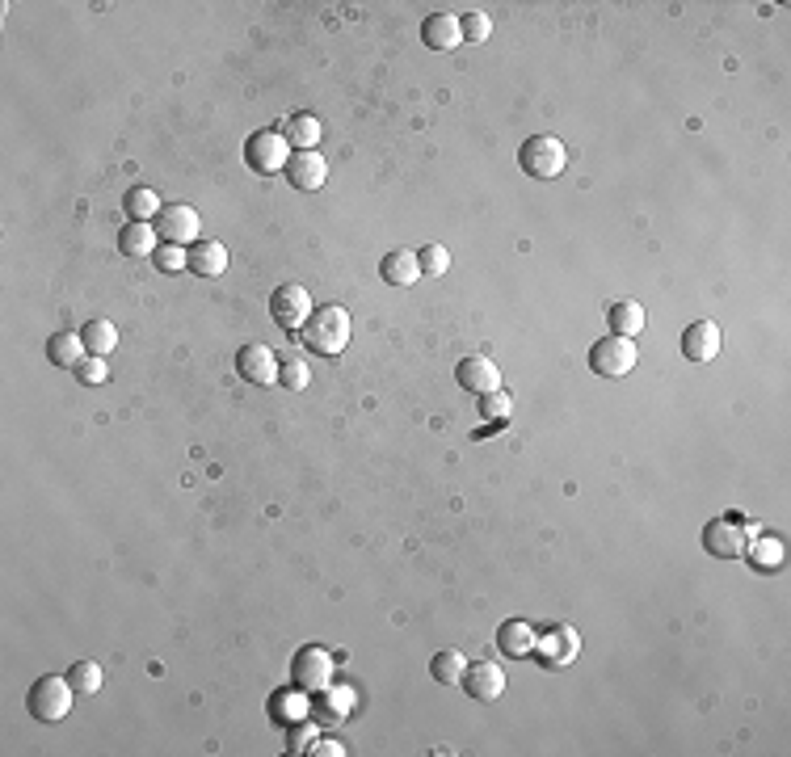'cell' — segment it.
Returning a JSON list of instances; mask_svg holds the SVG:
<instances>
[{"mask_svg": "<svg viewBox=\"0 0 791 757\" xmlns=\"http://www.w3.org/2000/svg\"><path fill=\"white\" fill-rule=\"evenodd\" d=\"M291 678H295L299 690H308V694L333 690V657H329V652H324L320 644L299 648L295 661H291Z\"/></svg>", "mask_w": 791, "mask_h": 757, "instance_id": "obj_7", "label": "cell"}, {"mask_svg": "<svg viewBox=\"0 0 791 757\" xmlns=\"http://www.w3.org/2000/svg\"><path fill=\"white\" fill-rule=\"evenodd\" d=\"M312 753H320V757H346V745H341V741H316Z\"/></svg>", "mask_w": 791, "mask_h": 757, "instance_id": "obj_35", "label": "cell"}, {"mask_svg": "<svg viewBox=\"0 0 791 757\" xmlns=\"http://www.w3.org/2000/svg\"><path fill=\"white\" fill-rule=\"evenodd\" d=\"M303 741H312V728H291V745H303Z\"/></svg>", "mask_w": 791, "mask_h": 757, "instance_id": "obj_36", "label": "cell"}, {"mask_svg": "<svg viewBox=\"0 0 791 757\" xmlns=\"http://www.w3.org/2000/svg\"><path fill=\"white\" fill-rule=\"evenodd\" d=\"M606 320H611V333L615 337H640L644 333V308L636 299H623V303H615L611 312H606Z\"/></svg>", "mask_w": 791, "mask_h": 757, "instance_id": "obj_21", "label": "cell"}, {"mask_svg": "<svg viewBox=\"0 0 791 757\" xmlns=\"http://www.w3.org/2000/svg\"><path fill=\"white\" fill-rule=\"evenodd\" d=\"M350 333H354L350 312L341 308V303H324V308H316V312L308 316V324H303V329H299V341L308 345L312 354L337 358V354L350 345Z\"/></svg>", "mask_w": 791, "mask_h": 757, "instance_id": "obj_1", "label": "cell"}, {"mask_svg": "<svg viewBox=\"0 0 791 757\" xmlns=\"http://www.w3.org/2000/svg\"><path fill=\"white\" fill-rule=\"evenodd\" d=\"M480 417L484 421H510L514 417V396L510 392H505V387H497V392H484L480 396Z\"/></svg>", "mask_w": 791, "mask_h": 757, "instance_id": "obj_27", "label": "cell"}, {"mask_svg": "<svg viewBox=\"0 0 791 757\" xmlns=\"http://www.w3.org/2000/svg\"><path fill=\"white\" fill-rule=\"evenodd\" d=\"M379 278L392 282V286H413L421 278V265H417V253L413 249H392L388 257L379 261Z\"/></svg>", "mask_w": 791, "mask_h": 757, "instance_id": "obj_19", "label": "cell"}, {"mask_svg": "<svg viewBox=\"0 0 791 757\" xmlns=\"http://www.w3.org/2000/svg\"><path fill=\"white\" fill-rule=\"evenodd\" d=\"M85 354H89V350H85V337H80V333H55V337L47 341V358H51L55 366H76Z\"/></svg>", "mask_w": 791, "mask_h": 757, "instance_id": "obj_24", "label": "cell"}, {"mask_svg": "<svg viewBox=\"0 0 791 757\" xmlns=\"http://www.w3.org/2000/svg\"><path fill=\"white\" fill-rule=\"evenodd\" d=\"M636 358H640V350H636V341L632 337H602L594 350H590V371L598 375V379H627L636 371Z\"/></svg>", "mask_w": 791, "mask_h": 757, "instance_id": "obj_4", "label": "cell"}, {"mask_svg": "<svg viewBox=\"0 0 791 757\" xmlns=\"http://www.w3.org/2000/svg\"><path fill=\"white\" fill-rule=\"evenodd\" d=\"M745 551H749V547H745ZM749 560H754L758 568H779V564H783V539H775V535L758 539L754 551H749Z\"/></svg>", "mask_w": 791, "mask_h": 757, "instance_id": "obj_31", "label": "cell"}, {"mask_svg": "<svg viewBox=\"0 0 791 757\" xmlns=\"http://www.w3.org/2000/svg\"><path fill=\"white\" fill-rule=\"evenodd\" d=\"M535 640H539V631L526 619H505L497 627V648L505 652V657H514V661L535 657Z\"/></svg>", "mask_w": 791, "mask_h": 757, "instance_id": "obj_16", "label": "cell"}, {"mask_svg": "<svg viewBox=\"0 0 791 757\" xmlns=\"http://www.w3.org/2000/svg\"><path fill=\"white\" fill-rule=\"evenodd\" d=\"M287 177H291L295 190H320L324 181H329V160H324L316 148L312 152H291Z\"/></svg>", "mask_w": 791, "mask_h": 757, "instance_id": "obj_15", "label": "cell"}, {"mask_svg": "<svg viewBox=\"0 0 791 757\" xmlns=\"http://www.w3.org/2000/svg\"><path fill=\"white\" fill-rule=\"evenodd\" d=\"M287 143H291V152H312L316 143H320V122H316V114H295V118H287Z\"/></svg>", "mask_w": 791, "mask_h": 757, "instance_id": "obj_22", "label": "cell"}, {"mask_svg": "<svg viewBox=\"0 0 791 757\" xmlns=\"http://www.w3.org/2000/svg\"><path fill=\"white\" fill-rule=\"evenodd\" d=\"M703 547H707V556H716V560L745 556V530H741V522L737 518H712V522L703 526Z\"/></svg>", "mask_w": 791, "mask_h": 757, "instance_id": "obj_9", "label": "cell"}, {"mask_svg": "<svg viewBox=\"0 0 791 757\" xmlns=\"http://www.w3.org/2000/svg\"><path fill=\"white\" fill-rule=\"evenodd\" d=\"M518 165L522 173H531L539 181H556L564 165H569V152H564V143L556 135H531L518 148Z\"/></svg>", "mask_w": 791, "mask_h": 757, "instance_id": "obj_3", "label": "cell"}, {"mask_svg": "<svg viewBox=\"0 0 791 757\" xmlns=\"http://www.w3.org/2000/svg\"><path fill=\"white\" fill-rule=\"evenodd\" d=\"M156 228H160V240H165V244H181V249H190V244H198V211L186 207V202H173V207L160 211Z\"/></svg>", "mask_w": 791, "mask_h": 757, "instance_id": "obj_11", "label": "cell"}, {"mask_svg": "<svg viewBox=\"0 0 791 757\" xmlns=\"http://www.w3.org/2000/svg\"><path fill=\"white\" fill-rule=\"evenodd\" d=\"M417 265H421V278H442L451 270V253H446V244H425L417 253Z\"/></svg>", "mask_w": 791, "mask_h": 757, "instance_id": "obj_28", "label": "cell"}, {"mask_svg": "<svg viewBox=\"0 0 791 757\" xmlns=\"http://www.w3.org/2000/svg\"><path fill=\"white\" fill-rule=\"evenodd\" d=\"M190 270L198 278H223V274H228V244L198 240L194 249H190Z\"/></svg>", "mask_w": 791, "mask_h": 757, "instance_id": "obj_17", "label": "cell"}, {"mask_svg": "<svg viewBox=\"0 0 791 757\" xmlns=\"http://www.w3.org/2000/svg\"><path fill=\"white\" fill-rule=\"evenodd\" d=\"M68 682H72L76 694H97L101 690V665L97 661H76L68 669Z\"/></svg>", "mask_w": 791, "mask_h": 757, "instance_id": "obj_29", "label": "cell"}, {"mask_svg": "<svg viewBox=\"0 0 791 757\" xmlns=\"http://www.w3.org/2000/svg\"><path fill=\"white\" fill-rule=\"evenodd\" d=\"M455 379H459L463 392L484 396V392H497V387H501V366L489 354H468L455 366Z\"/></svg>", "mask_w": 791, "mask_h": 757, "instance_id": "obj_12", "label": "cell"}, {"mask_svg": "<svg viewBox=\"0 0 791 757\" xmlns=\"http://www.w3.org/2000/svg\"><path fill=\"white\" fill-rule=\"evenodd\" d=\"M459 34H463V43H489V34H493L489 13H480V9L463 13V17H459Z\"/></svg>", "mask_w": 791, "mask_h": 757, "instance_id": "obj_30", "label": "cell"}, {"mask_svg": "<svg viewBox=\"0 0 791 757\" xmlns=\"http://www.w3.org/2000/svg\"><path fill=\"white\" fill-rule=\"evenodd\" d=\"M123 207H127V215L135 219V223H152V219H160V194L156 190H148V186H135V190H127V198H123Z\"/></svg>", "mask_w": 791, "mask_h": 757, "instance_id": "obj_23", "label": "cell"}, {"mask_svg": "<svg viewBox=\"0 0 791 757\" xmlns=\"http://www.w3.org/2000/svg\"><path fill=\"white\" fill-rule=\"evenodd\" d=\"M287 160H291L287 135H278V131H257V135H249V143H245V165H249L253 173H261V177L282 173V169H287Z\"/></svg>", "mask_w": 791, "mask_h": 757, "instance_id": "obj_6", "label": "cell"}, {"mask_svg": "<svg viewBox=\"0 0 791 757\" xmlns=\"http://www.w3.org/2000/svg\"><path fill=\"white\" fill-rule=\"evenodd\" d=\"M720 345H724L720 324L716 320H695V324H686V333H682V358L686 362H712L720 354Z\"/></svg>", "mask_w": 791, "mask_h": 757, "instance_id": "obj_13", "label": "cell"}, {"mask_svg": "<svg viewBox=\"0 0 791 757\" xmlns=\"http://www.w3.org/2000/svg\"><path fill=\"white\" fill-rule=\"evenodd\" d=\"M278 383L282 387H291V392H303V387L312 383V371H308V362H299V358H287L278 366Z\"/></svg>", "mask_w": 791, "mask_h": 757, "instance_id": "obj_32", "label": "cell"}, {"mask_svg": "<svg viewBox=\"0 0 791 757\" xmlns=\"http://www.w3.org/2000/svg\"><path fill=\"white\" fill-rule=\"evenodd\" d=\"M118 249L127 257H156V228L152 223H127L123 232H118Z\"/></svg>", "mask_w": 791, "mask_h": 757, "instance_id": "obj_20", "label": "cell"}, {"mask_svg": "<svg viewBox=\"0 0 791 757\" xmlns=\"http://www.w3.org/2000/svg\"><path fill=\"white\" fill-rule=\"evenodd\" d=\"M72 371H76V379L85 383V387H97V383H106V379H110L106 358H97V354H85V358H80V362L72 366Z\"/></svg>", "mask_w": 791, "mask_h": 757, "instance_id": "obj_33", "label": "cell"}, {"mask_svg": "<svg viewBox=\"0 0 791 757\" xmlns=\"http://www.w3.org/2000/svg\"><path fill=\"white\" fill-rule=\"evenodd\" d=\"M152 261H156V270L177 274V270H186V265H190V249H181V244H160Z\"/></svg>", "mask_w": 791, "mask_h": 757, "instance_id": "obj_34", "label": "cell"}, {"mask_svg": "<svg viewBox=\"0 0 791 757\" xmlns=\"http://www.w3.org/2000/svg\"><path fill=\"white\" fill-rule=\"evenodd\" d=\"M72 682H68V673L59 678V673H47V678H38L34 686H30V694H26V707H30V715L34 720H43V724H59L64 715L72 711Z\"/></svg>", "mask_w": 791, "mask_h": 757, "instance_id": "obj_2", "label": "cell"}, {"mask_svg": "<svg viewBox=\"0 0 791 757\" xmlns=\"http://www.w3.org/2000/svg\"><path fill=\"white\" fill-rule=\"evenodd\" d=\"M459 686L468 690L476 703H493V699H501V690H505V673L493 661H472L468 669H463Z\"/></svg>", "mask_w": 791, "mask_h": 757, "instance_id": "obj_14", "label": "cell"}, {"mask_svg": "<svg viewBox=\"0 0 791 757\" xmlns=\"http://www.w3.org/2000/svg\"><path fill=\"white\" fill-rule=\"evenodd\" d=\"M577 652H581L577 627H552L547 636L535 640V661H539L543 669H564V665H573Z\"/></svg>", "mask_w": 791, "mask_h": 757, "instance_id": "obj_8", "label": "cell"}, {"mask_svg": "<svg viewBox=\"0 0 791 757\" xmlns=\"http://www.w3.org/2000/svg\"><path fill=\"white\" fill-rule=\"evenodd\" d=\"M278 366L282 362L274 358L270 345H240V354H236V375L245 383H257V387L278 383Z\"/></svg>", "mask_w": 791, "mask_h": 757, "instance_id": "obj_10", "label": "cell"}, {"mask_svg": "<svg viewBox=\"0 0 791 757\" xmlns=\"http://www.w3.org/2000/svg\"><path fill=\"white\" fill-rule=\"evenodd\" d=\"M312 312H316L312 295H308V286H299V282H282L278 291L270 295V316H274V324L282 333H299Z\"/></svg>", "mask_w": 791, "mask_h": 757, "instance_id": "obj_5", "label": "cell"}, {"mask_svg": "<svg viewBox=\"0 0 791 757\" xmlns=\"http://www.w3.org/2000/svg\"><path fill=\"white\" fill-rule=\"evenodd\" d=\"M80 337H85V350L97 354V358H106L114 345H118V329H114L110 320H89L85 329H80Z\"/></svg>", "mask_w": 791, "mask_h": 757, "instance_id": "obj_26", "label": "cell"}, {"mask_svg": "<svg viewBox=\"0 0 791 757\" xmlns=\"http://www.w3.org/2000/svg\"><path fill=\"white\" fill-rule=\"evenodd\" d=\"M421 38H425V47H434V51H451V47H459V43H463V34H459V17H455V13H434V17H425Z\"/></svg>", "mask_w": 791, "mask_h": 757, "instance_id": "obj_18", "label": "cell"}, {"mask_svg": "<svg viewBox=\"0 0 791 757\" xmlns=\"http://www.w3.org/2000/svg\"><path fill=\"white\" fill-rule=\"evenodd\" d=\"M463 669H468V661H463L459 648H442V652H434V661H430L434 682H442V686H459L463 682Z\"/></svg>", "mask_w": 791, "mask_h": 757, "instance_id": "obj_25", "label": "cell"}]
</instances>
